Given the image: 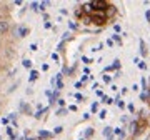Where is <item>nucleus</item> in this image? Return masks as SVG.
I'll return each mask as SVG.
<instances>
[{
  "instance_id": "f257e3e1",
  "label": "nucleus",
  "mask_w": 150,
  "mask_h": 140,
  "mask_svg": "<svg viewBox=\"0 0 150 140\" xmlns=\"http://www.w3.org/2000/svg\"><path fill=\"white\" fill-rule=\"evenodd\" d=\"M105 20H107V17L103 15L102 12L92 13V17H90V22H93V23H97V25H103V23H105Z\"/></svg>"
},
{
  "instance_id": "f03ea898",
  "label": "nucleus",
  "mask_w": 150,
  "mask_h": 140,
  "mask_svg": "<svg viewBox=\"0 0 150 140\" xmlns=\"http://www.w3.org/2000/svg\"><path fill=\"white\" fill-rule=\"evenodd\" d=\"M7 30H8V22L0 18V33H5Z\"/></svg>"
},
{
  "instance_id": "7ed1b4c3",
  "label": "nucleus",
  "mask_w": 150,
  "mask_h": 140,
  "mask_svg": "<svg viewBox=\"0 0 150 140\" xmlns=\"http://www.w3.org/2000/svg\"><path fill=\"white\" fill-rule=\"evenodd\" d=\"M37 77H38V74H37V72H35V70H33L32 74H30V80H35Z\"/></svg>"
},
{
  "instance_id": "20e7f679",
  "label": "nucleus",
  "mask_w": 150,
  "mask_h": 140,
  "mask_svg": "<svg viewBox=\"0 0 150 140\" xmlns=\"http://www.w3.org/2000/svg\"><path fill=\"white\" fill-rule=\"evenodd\" d=\"M40 137H50V134H47V132H40Z\"/></svg>"
},
{
  "instance_id": "39448f33",
  "label": "nucleus",
  "mask_w": 150,
  "mask_h": 140,
  "mask_svg": "<svg viewBox=\"0 0 150 140\" xmlns=\"http://www.w3.org/2000/svg\"><path fill=\"white\" fill-rule=\"evenodd\" d=\"M23 65H25V67H30L32 64H30V60H25V62H23Z\"/></svg>"
},
{
  "instance_id": "423d86ee",
  "label": "nucleus",
  "mask_w": 150,
  "mask_h": 140,
  "mask_svg": "<svg viewBox=\"0 0 150 140\" xmlns=\"http://www.w3.org/2000/svg\"><path fill=\"white\" fill-rule=\"evenodd\" d=\"M2 107H4V103H2V102H0V110H2Z\"/></svg>"
},
{
  "instance_id": "0eeeda50",
  "label": "nucleus",
  "mask_w": 150,
  "mask_h": 140,
  "mask_svg": "<svg viewBox=\"0 0 150 140\" xmlns=\"http://www.w3.org/2000/svg\"><path fill=\"white\" fill-rule=\"evenodd\" d=\"M0 140H2V139H0Z\"/></svg>"
}]
</instances>
